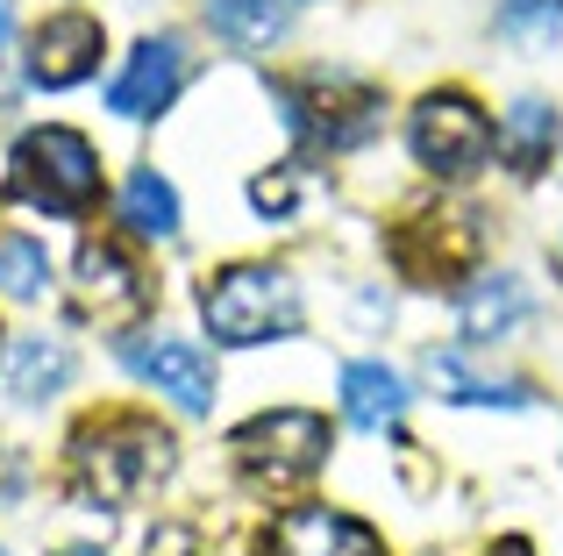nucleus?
<instances>
[{
	"instance_id": "1",
	"label": "nucleus",
	"mask_w": 563,
	"mask_h": 556,
	"mask_svg": "<svg viewBox=\"0 0 563 556\" xmlns=\"http://www.w3.org/2000/svg\"><path fill=\"white\" fill-rule=\"evenodd\" d=\"M172 435L151 414H100L71 435V492L93 507H122L172 471Z\"/></svg>"
},
{
	"instance_id": "2",
	"label": "nucleus",
	"mask_w": 563,
	"mask_h": 556,
	"mask_svg": "<svg viewBox=\"0 0 563 556\" xmlns=\"http://www.w3.org/2000/svg\"><path fill=\"white\" fill-rule=\"evenodd\" d=\"M200 314L214 329V343H278L300 329V286L278 265H229L200 286Z\"/></svg>"
},
{
	"instance_id": "3",
	"label": "nucleus",
	"mask_w": 563,
	"mask_h": 556,
	"mask_svg": "<svg viewBox=\"0 0 563 556\" xmlns=\"http://www.w3.org/2000/svg\"><path fill=\"white\" fill-rule=\"evenodd\" d=\"M8 186L22 208L43 214H86L100 200V157L79 129H29L8 157Z\"/></svg>"
},
{
	"instance_id": "4",
	"label": "nucleus",
	"mask_w": 563,
	"mask_h": 556,
	"mask_svg": "<svg viewBox=\"0 0 563 556\" xmlns=\"http://www.w3.org/2000/svg\"><path fill=\"white\" fill-rule=\"evenodd\" d=\"M229 449H235V471L257 492H286V486H300V478L321 471V457H329V421L307 414V407H278V414L243 421Z\"/></svg>"
},
{
	"instance_id": "5",
	"label": "nucleus",
	"mask_w": 563,
	"mask_h": 556,
	"mask_svg": "<svg viewBox=\"0 0 563 556\" xmlns=\"http://www.w3.org/2000/svg\"><path fill=\"white\" fill-rule=\"evenodd\" d=\"M407 143L435 179H471V171L493 157L499 136H493V122H485V108L471 93H428L407 122Z\"/></svg>"
},
{
	"instance_id": "6",
	"label": "nucleus",
	"mask_w": 563,
	"mask_h": 556,
	"mask_svg": "<svg viewBox=\"0 0 563 556\" xmlns=\"http://www.w3.org/2000/svg\"><path fill=\"white\" fill-rule=\"evenodd\" d=\"M286 114H292V129H300L307 143H321V151H357V143H372L378 136V122H385V100L372 93V86H357V79H300V86H286Z\"/></svg>"
},
{
	"instance_id": "7",
	"label": "nucleus",
	"mask_w": 563,
	"mask_h": 556,
	"mask_svg": "<svg viewBox=\"0 0 563 556\" xmlns=\"http://www.w3.org/2000/svg\"><path fill=\"white\" fill-rule=\"evenodd\" d=\"M71 300H79L86 321L122 329V321H136L143 307H151V278H143V265L122 243H86L79 265H71Z\"/></svg>"
},
{
	"instance_id": "8",
	"label": "nucleus",
	"mask_w": 563,
	"mask_h": 556,
	"mask_svg": "<svg viewBox=\"0 0 563 556\" xmlns=\"http://www.w3.org/2000/svg\"><path fill=\"white\" fill-rule=\"evenodd\" d=\"M393 257H399V271L421 278V286H456V278L478 265V229H471L464 214H413L393 236Z\"/></svg>"
},
{
	"instance_id": "9",
	"label": "nucleus",
	"mask_w": 563,
	"mask_h": 556,
	"mask_svg": "<svg viewBox=\"0 0 563 556\" xmlns=\"http://www.w3.org/2000/svg\"><path fill=\"white\" fill-rule=\"evenodd\" d=\"M122 364L143 386L165 392L172 407H186V414H207V407H214V364H207V349L186 343V335H143V343L122 349Z\"/></svg>"
},
{
	"instance_id": "10",
	"label": "nucleus",
	"mask_w": 563,
	"mask_h": 556,
	"mask_svg": "<svg viewBox=\"0 0 563 556\" xmlns=\"http://www.w3.org/2000/svg\"><path fill=\"white\" fill-rule=\"evenodd\" d=\"M257 556H378V535L335 507H286L264 529Z\"/></svg>"
},
{
	"instance_id": "11",
	"label": "nucleus",
	"mask_w": 563,
	"mask_h": 556,
	"mask_svg": "<svg viewBox=\"0 0 563 556\" xmlns=\"http://www.w3.org/2000/svg\"><path fill=\"white\" fill-rule=\"evenodd\" d=\"M179 79H186L179 43H172V36H151V43H136V57L122 65V79L108 86V108H114V114H129V122H151V114H165V108H172Z\"/></svg>"
},
{
	"instance_id": "12",
	"label": "nucleus",
	"mask_w": 563,
	"mask_h": 556,
	"mask_svg": "<svg viewBox=\"0 0 563 556\" xmlns=\"http://www.w3.org/2000/svg\"><path fill=\"white\" fill-rule=\"evenodd\" d=\"M100 65V22L93 14H51V22L29 36V79L36 86H79Z\"/></svg>"
},
{
	"instance_id": "13",
	"label": "nucleus",
	"mask_w": 563,
	"mask_h": 556,
	"mask_svg": "<svg viewBox=\"0 0 563 556\" xmlns=\"http://www.w3.org/2000/svg\"><path fill=\"white\" fill-rule=\"evenodd\" d=\"M343 414L357 421V429L385 435L399 414H407V386H399V371H385V364H350V371H343Z\"/></svg>"
},
{
	"instance_id": "14",
	"label": "nucleus",
	"mask_w": 563,
	"mask_h": 556,
	"mask_svg": "<svg viewBox=\"0 0 563 556\" xmlns=\"http://www.w3.org/2000/svg\"><path fill=\"white\" fill-rule=\"evenodd\" d=\"M528 307H536V300L521 292V278H478V286L456 300V314H464V335H471V343H493V335L521 329Z\"/></svg>"
},
{
	"instance_id": "15",
	"label": "nucleus",
	"mask_w": 563,
	"mask_h": 556,
	"mask_svg": "<svg viewBox=\"0 0 563 556\" xmlns=\"http://www.w3.org/2000/svg\"><path fill=\"white\" fill-rule=\"evenodd\" d=\"M499 157H507L521 179H536L542 165L556 157V108L550 100H521V108L499 122Z\"/></svg>"
},
{
	"instance_id": "16",
	"label": "nucleus",
	"mask_w": 563,
	"mask_h": 556,
	"mask_svg": "<svg viewBox=\"0 0 563 556\" xmlns=\"http://www.w3.org/2000/svg\"><path fill=\"white\" fill-rule=\"evenodd\" d=\"M65 378H71V349L57 343V335H22L14 343V357H8V392L14 400H51V392H65Z\"/></svg>"
},
{
	"instance_id": "17",
	"label": "nucleus",
	"mask_w": 563,
	"mask_h": 556,
	"mask_svg": "<svg viewBox=\"0 0 563 556\" xmlns=\"http://www.w3.org/2000/svg\"><path fill=\"white\" fill-rule=\"evenodd\" d=\"M207 29L235 51H264L286 36V8L278 0H207Z\"/></svg>"
},
{
	"instance_id": "18",
	"label": "nucleus",
	"mask_w": 563,
	"mask_h": 556,
	"mask_svg": "<svg viewBox=\"0 0 563 556\" xmlns=\"http://www.w3.org/2000/svg\"><path fill=\"white\" fill-rule=\"evenodd\" d=\"M122 222L136 229V236H172V229H179V193H172L157 171H129V186H122Z\"/></svg>"
},
{
	"instance_id": "19",
	"label": "nucleus",
	"mask_w": 563,
	"mask_h": 556,
	"mask_svg": "<svg viewBox=\"0 0 563 556\" xmlns=\"http://www.w3.org/2000/svg\"><path fill=\"white\" fill-rule=\"evenodd\" d=\"M428 378H435L450 400H471V407H528V386H493V378H471L464 357H428Z\"/></svg>"
},
{
	"instance_id": "20",
	"label": "nucleus",
	"mask_w": 563,
	"mask_h": 556,
	"mask_svg": "<svg viewBox=\"0 0 563 556\" xmlns=\"http://www.w3.org/2000/svg\"><path fill=\"white\" fill-rule=\"evenodd\" d=\"M43 286H51V257H43V243L8 236V243H0V292H14V300H36Z\"/></svg>"
},
{
	"instance_id": "21",
	"label": "nucleus",
	"mask_w": 563,
	"mask_h": 556,
	"mask_svg": "<svg viewBox=\"0 0 563 556\" xmlns=\"http://www.w3.org/2000/svg\"><path fill=\"white\" fill-rule=\"evenodd\" d=\"M499 29H514L521 43H550L563 29V0H499Z\"/></svg>"
},
{
	"instance_id": "22",
	"label": "nucleus",
	"mask_w": 563,
	"mask_h": 556,
	"mask_svg": "<svg viewBox=\"0 0 563 556\" xmlns=\"http://www.w3.org/2000/svg\"><path fill=\"white\" fill-rule=\"evenodd\" d=\"M151 556H200V535H192V529H157Z\"/></svg>"
},
{
	"instance_id": "23",
	"label": "nucleus",
	"mask_w": 563,
	"mask_h": 556,
	"mask_svg": "<svg viewBox=\"0 0 563 556\" xmlns=\"http://www.w3.org/2000/svg\"><path fill=\"white\" fill-rule=\"evenodd\" d=\"M8 36H14V14H8V0H0V51H8Z\"/></svg>"
},
{
	"instance_id": "24",
	"label": "nucleus",
	"mask_w": 563,
	"mask_h": 556,
	"mask_svg": "<svg viewBox=\"0 0 563 556\" xmlns=\"http://www.w3.org/2000/svg\"><path fill=\"white\" fill-rule=\"evenodd\" d=\"M493 556H528V549H521V543H507V549H493Z\"/></svg>"
},
{
	"instance_id": "25",
	"label": "nucleus",
	"mask_w": 563,
	"mask_h": 556,
	"mask_svg": "<svg viewBox=\"0 0 563 556\" xmlns=\"http://www.w3.org/2000/svg\"><path fill=\"white\" fill-rule=\"evenodd\" d=\"M71 556H100V549H71Z\"/></svg>"
}]
</instances>
